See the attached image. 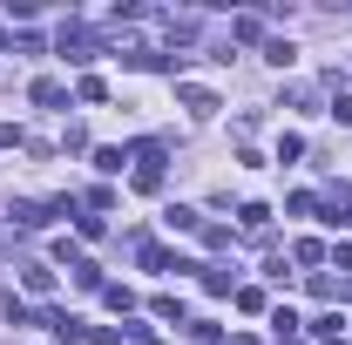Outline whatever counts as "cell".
<instances>
[{
    "mask_svg": "<svg viewBox=\"0 0 352 345\" xmlns=\"http://www.w3.org/2000/svg\"><path fill=\"white\" fill-rule=\"evenodd\" d=\"M183 109H190V115H210L217 95H210V88H183Z\"/></svg>",
    "mask_w": 352,
    "mask_h": 345,
    "instance_id": "obj_4",
    "label": "cell"
},
{
    "mask_svg": "<svg viewBox=\"0 0 352 345\" xmlns=\"http://www.w3.org/2000/svg\"><path fill=\"white\" fill-rule=\"evenodd\" d=\"M61 61H95V41L82 27H61Z\"/></svg>",
    "mask_w": 352,
    "mask_h": 345,
    "instance_id": "obj_1",
    "label": "cell"
},
{
    "mask_svg": "<svg viewBox=\"0 0 352 345\" xmlns=\"http://www.w3.org/2000/svg\"><path fill=\"white\" fill-rule=\"evenodd\" d=\"M95 170H102V176H122V149H95Z\"/></svg>",
    "mask_w": 352,
    "mask_h": 345,
    "instance_id": "obj_10",
    "label": "cell"
},
{
    "mask_svg": "<svg viewBox=\"0 0 352 345\" xmlns=\"http://www.w3.org/2000/svg\"><path fill=\"white\" fill-rule=\"evenodd\" d=\"M149 311H156V318H170V325H183V304H176V298H170V291H163V298L149 304Z\"/></svg>",
    "mask_w": 352,
    "mask_h": 345,
    "instance_id": "obj_12",
    "label": "cell"
},
{
    "mask_svg": "<svg viewBox=\"0 0 352 345\" xmlns=\"http://www.w3.org/2000/svg\"><path fill=\"white\" fill-rule=\"evenodd\" d=\"M264 223H271V210H264V203H244V230H251V237H264Z\"/></svg>",
    "mask_w": 352,
    "mask_h": 345,
    "instance_id": "obj_9",
    "label": "cell"
},
{
    "mask_svg": "<svg viewBox=\"0 0 352 345\" xmlns=\"http://www.w3.org/2000/svg\"><path fill=\"white\" fill-rule=\"evenodd\" d=\"M21 285H28L34 298H47V291H54V271H47V264H21Z\"/></svg>",
    "mask_w": 352,
    "mask_h": 345,
    "instance_id": "obj_2",
    "label": "cell"
},
{
    "mask_svg": "<svg viewBox=\"0 0 352 345\" xmlns=\"http://www.w3.org/2000/svg\"><path fill=\"white\" fill-rule=\"evenodd\" d=\"M28 95H34L41 109H61V102H68V88H61V82H34V88H28Z\"/></svg>",
    "mask_w": 352,
    "mask_h": 345,
    "instance_id": "obj_3",
    "label": "cell"
},
{
    "mask_svg": "<svg viewBox=\"0 0 352 345\" xmlns=\"http://www.w3.org/2000/svg\"><path fill=\"white\" fill-rule=\"evenodd\" d=\"M75 95H82V102H109V82H102V75H82V88H75Z\"/></svg>",
    "mask_w": 352,
    "mask_h": 345,
    "instance_id": "obj_7",
    "label": "cell"
},
{
    "mask_svg": "<svg viewBox=\"0 0 352 345\" xmlns=\"http://www.w3.org/2000/svg\"><path fill=\"white\" fill-rule=\"evenodd\" d=\"M163 223H170V230H204V216H197V210H183V203H176V210L163 216Z\"/></svg>",
    "mask_w": 352,
    "mask_h": 345,
    "instance_id": "obj_6",
    "label": "cell"
},
{
    "mask_svg": "<svg viewBox=\"0 0 352 345\" xmlns=\"http://www.w3.org/2000/svg\"><path fill=\"white\" fill-rule=\"evenodd\" d=\"M204 291H210V298L230 291V271H223V264H204Z\"/></svg>",
    "mask_w": 352,
    "mask_h": 345,
    "instance_id": "obj_5",
    "label": "cell"
},
{
    "mask_svg": "<svg viewBox=\"0 0 352 345\" xmlns=\"http://www.w3.org/2000/svg\"><path fill=\"white\" fill-rule=\"evenodd\" d=\"M292 258H298V264H325V244H318V237H298V251H292Z\"/></svg>",
    "mask_w": 352,
    "mask_h": 345,
    "instance_id": "obj_8",
    "label": "cell"
},
{
    "mask_svg": "<svg viewBox=\"0 0 352 345\" xmlns=\"http://www.w3.org/2000/svg\"><path fill=\"white\" fill-rule=\"evenodd\" d=\"M102 298L116 304V311H129V304H135V291H129V285H102Z\"/></svg>",
    "mask_w": 352,
    "mask_h": 345,
    "instance_id": "obj_11",
    "label": "cell"
}]
</instances>
